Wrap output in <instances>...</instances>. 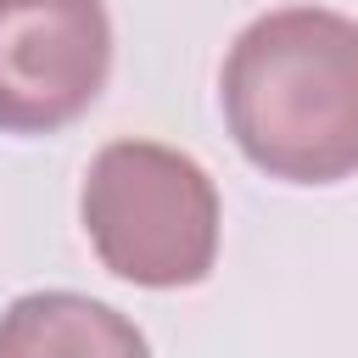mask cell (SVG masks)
Segmentation results:
<instances>
[{"label": "cell", "instance_id": "obj_2", "mask_svg": "<svg viewBox=\"0 0 358 358\" xmlns=\"http://www.w3.org/2000/svg\"><path fill=\"white\" fill-rule=\"evenodd\" d=\"M84 235L95 257L145 291L196 285L218 257V190L207 168L157 140H112L84 173Z\"/></svg>", "mask_w": 358, "mask_h": 358}, {"label": "cell", "instance_id": "obj_4", "mask_svg": "<svg viewBox=\"0 0 358 358\" xmlns=\"http://www.w3.org/2000/svg\"><path fill=\"white\" fill-rule=\"evenodd\" d=\"M0 358H151L134 319L78 291H28L0 313Z\"/></svg>", "mask_w": 358, "mask_h": 358}, {"label": "cell", "instance_id": "obj_1", "mask_svg": "<svg viewBox=\"0 0 358 358\" xmlns=\"http://www.w3.org/2000/svg\"><path fill=\"white\" fill-rule=\"evenodd\" d=\"M224 123L252 168L285 185L358 173V22L285 6L235 34L224 56Z\"/></svg>", "mask_w": 358, "mask_h": 358}, {"label": "cell", "instance_id": "obj_3", "mask_svg": "<svg viewBox=\"0 0 358 358\" xmlns=\"http://www.w3.org/2000/svg\"><path fill=\"white\" fill-rule=\"evenodd\" d=\"M112 67L106 0H0V134H56Z\"/></svg>", "mask_w": 358, "mask_h": 358}]
</instances>
